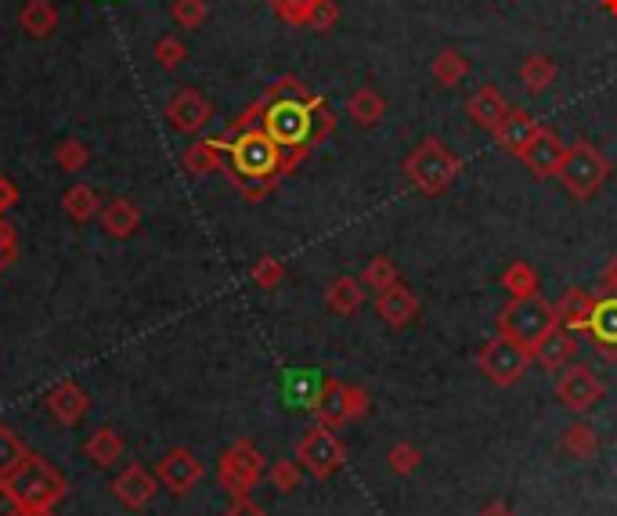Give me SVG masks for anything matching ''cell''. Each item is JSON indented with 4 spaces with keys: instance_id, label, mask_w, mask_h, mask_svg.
I'll use <instances>...</instances> for the list:
<instances>
[{
    "instance_id": "6da1fadb",
    "label": "cell",
    "mask_w": 617,
    "mask_h": 516,
    "mask_svg": "<svg viewBox=\"0 0 617 516\" xmlns=\"http://www.w3.org/2000/svg\"><path fill=\"white\" fill-rule=\"evenodd\" d=\"M268 105H264L260 127L275 138V145L286 152L282 160V177H289L300 163L314 152V105L322 94H311L304 80L282 77L268 87Z\"/></svg>"
},
{
    "instance_id": "7a4b0ae2",
    "label": "cell",
    "mask_w": 617,
    "mask_h": 516,
    "mask_svg": "<svg viewBox=\"0 0 617 516\" xmlns=\"http://www.w3.org/2000/svg\"><path fill=\"white\" fill-rule=\"evenodd\" d=\"M282 160L286 152L275 145V138L264 127L238 130V134H232V145H228L224 177L235 191H242V199L260 202L282 181Z\"/></svg>"
},
{
    "instance_id": "3957f363",
    "label": "cell",
    "mask_w": 617,
    "mask_h": 516,
    "mask_svg": "<svg viewBox=\"0 0 617 516\" xmlns=\"http://www.w3.org/2000/svg\"><path fill=\"white\" fill-rule=\"evenodd\" d=\"M405 177L408 185L422 191V196H441V191H447L455 181L458 174H463V160L444 145L441 138H422L416 149H411L405 155Z\"/></svg>"
},
{
    "instance_id": "277c9868",
    "label": "cell",
    "mask_w": 617,
    "mask_h": 516,
    "mask_svg": "<svg viewBox=\"0 0 617 516\" xmlns=\"http://www.w3.org/2000/svg\"><path fill=\"white\" fill-rule=\"evenodd\" d=\"M494 326H499V336H510V340L524 343L527 351H535L560 321H556V307L546 304L542 296H513L510 304L499 310Z\"/></svg>"
},
{
    "instance_id": "5b68a950",
    "label": "cell",
    "mask_w": 617,
    "mask_h": 516,
    "mask_svg": "<svg viewBox=\"0 0 617 516\" xmlns=\"http://www.w3.org/2000/svg\"><path fill=\"white\" fill-rule=\"evenodd\" d=\"M556 177H560V185L571 191L578 202H589L603 185H607L610 160L592 145V141H574V145H567V155H563L560 174Z\"/></svg>"
},
{
    "instance_id": "8992f818",
    "label": "cell",
    "mask_w": 617,
    "mask_h": 516,
    "mask_svg": "<svg viewBox=\"0 0 617 516\" xmlns=\"http://www.w3.org/2000/svg\"><path fill=\"white\" fill-rule=\"evenodd\" d=\"M15 488L22 506H58L69 495V480L55 462H47L44 455H33L19 466L15 477L8 480Z\"/></svg>"
},
{
    "instance_id": "52a82bcc",
    "label": "cell",
    "mask_w": 617,
    "mask_h": 516,
    "mask_svg": "<svg viewBox=\"0 0 617 516\" xmlns=\"http://www.w3.org/2000/svg\"><path fill=\"white\" fill-rule=\"evenodd\" d=\"M531 362H535V351H527L524 343L510 340V336H499V340L484 343V351L477 357L480 372L494 387H516V383L527 376Z\"/></svg>"
},
{
    "instance_id": "ba28073f",
    "label": "cell",
    "mask_w": 617,
    "mask_h": 516,
    "mask_svg": "<svg viewBox=\"0 0 617 516\" xmlns=\"http://www.w3.org/2000/svg\"><path fill=\"white\" fill-rule=\"evenodd\" d=\"M264 477V455L253 441H235L221 459H217V480L232 499L249 495Z\"/></svg>"
},
{
    "instance_id": "9c48e42d",
    "label": "cell",
    "mask_w": 617,
    "mask_h": 516,
    "mask_svg": "<svg viewBox=\"0 0 617 516\" xmlns=\"http://www.w3.org/2000/svg\"><path fill=\"white\" fill-rule=\"evenodd\" d=\"M296 462L304 466V470L314 480H329L333 473L344 470L347 462V448L344 441L333 434V426H311L304 437L296 441Z\"/></svg>"
},
{
    "instance_id": "30bf717a",
    "label": "cell",
    "mask_w": 617,
    "mask_h": 516,
    "mask_svg": "<svg viewBox=\"0 0 617 516\" xmlns=\"http://www.w3.org/2000/svg\"><path fill=\"white\" fill-rule=\"evenodd\" d=\"M607 398V387L603 379L592 372L585 362H571L560 368V379H556V401H560L567 412H589Z\"/></svg>"
},
{
    "instance_id": "8fae6325",
    "label": "cell",
    "mask_w": 617,
    "mask_h": 516,
    "mask_svg": "<svg viewBox=\"0 0 617 516\" xmlns=\"http://www.w3.org/2000/svg\"><path fill=\"white\" fill-rule=\"evenodd\" d=\"M163 116L177 134H199L202 127L213 124V102L196 87H181L174 98L166 102Z\"/></svg>"
},
{
    "instance_id": "7c38bea8",
    "label": "cell",
    "mask_w": 617,
    "mask_h": 516,
    "mask_svg": "<svg viewBox=\"0 0 617 516\" xmlns=\"http://www.w3.org/2000/svg\"><path fill=\"white\" fill-rule=\"evenodd\" d=\"M155 480H160V488H166L171 495H188L202 480V462L188 448H171L155 462Z\"/></svg>"
},
{
    "instance_id": "4fadbf2b",
    "label": "cell",
    "mask_w": 617,
    "mask_h": 516,
    "mask_svg": "<svg viewBox=\"0 0 617 516\" xmlns=\"http://www.w3.org/2000/svg\"><path fill=\"white\" fill-rule=\"evenodd\" d=\"M538 119L531 116L527 109H510L502 116V124L491 130L494 145H499L505 155H513V160H524V152L531 149V141L538 134Z\"/></svg>"
},
{
    "instance_id": "5bb4252c",
    "label": "cell",
    "mask_w": 617,
    "mask_h": 516,
    "mask_svg": "<svg viewBox=\"0 0 617 516\" xmlns=\"http://www.w3.org/2000/svg\"><path fill=\"white\" fill-rule=\"evenodd\" d=\"M44 408H47V415L55 419V423H62V426H77L83 415H88V408H91V398H88V390L80 387V383H72V379H62L58 387H51L44 394Z\"/></svg>"
},
{
    "instance_id": "9a60e30c",
    "label": "cell",
    "mask_w": 617,
    "mask_h": 516,
    "mask_svg": "<svg viewBox=\"0 0 617 516\" xmlns=\"http://www.w3.org/2000/svg\"><path fill=\"white\" fill-rule=\"evenodd\" d=\"M563 155H567V145L560 141V134H556V130H549V127H542L538 134H535V141H531V149L524 152V160H520V163H524L527 171L538 177V181H549V177L560 174Z\"/></svg>"
},
{
    "instance_id": "2e32d148",
    "label": "cell",
    "mask_w": 617,
    "mask_h": 516,
    "mask_svg": "<svg viewBox=\"0 0 617 516\" xmlns=\"http://www.w3.org/2000/svg\"><path fill=\"white\" fill-rule=\"evenodd\" d=\"M155 491H160V480H155V473H149L144 470V466H127L124 473H119L116 480H113V495H116V502L124 509H135V513H141L144 506H149V502L155 499Z\"/></svg>"
},
{
    "instance_id": "e0dca14e",
    "label": "cell",
    "mask_w": 617,
    "mask_h": 516,
    "mask_svg": "<svg viewBox=\"0 0 617 516\" xmlns=\"http://www.w3.org/2000/svg\"><path fill=\"white\" fill-rule=\"evenodd\" d=\"M228 145H232V138L221 134V138H202L196 145H188L181 152V166H185L188 177H210V174H221L224 163H228Z\"/></svg>"
},
{
    "instance_id": "ac0fdd59",
    "label": "cell",
    "mask_w": 617,
    "mask_h": 516,
    "mask_svg": "<svg viewBox=\"0 0 617 516\" xmlns=\"http://www.w3.org/2000/svg\"><path fill=\"white\" fill-rule=\"evenodd\" d=\"M376 315L383 318V326L405 329V326H411V321H416V315H419V296L411 293L408 285L394 282L391 290L376 293Z\"/></svg>"
},
{
    "instance_id": "d6986e66",
    "label": "cell",
    "mask_w": 617,
    "mask_h": 516,
    "mask_svg": "<svg viewBox=\"0 0 617 516\" xmlns=\"http://www.w3.org/2000/svg\"><path fill=\"white\" fill-rule=\"evenodd\" d=\"M98 224L108 238H130L141 227V207L135 199H108L102 202V213H98Z\"/></svg>"
},
{
    "instance_id": "ffe728a7",
    "label": "cell",
    "mask_w": 617,
    "mask_h": 516,
    "mask_svg": "<svg viewBox=\"0 0 617 516\" xmlns=\"http://www.w3.org/2000/svg\"><path fill=\"white\" fill-rule=\"evenodd\" d=\"M535 362L542 368H549V372H560V368H567L571 362H578V340H574V332L563 329V326H556L546 336V340L535 347Z\"/></svg>"
},
{
    "instance_id": "44dd1931",
    "label": "cell",
    "mask_w": 617,
    "mask_h": 516,
    "mask_svg": "<svg viewBox=\"0 0 617 516\" xmlns=\"http://www.w3.org/2000/svg\"><path fill=\"white\" fill-rule=\"evenodd\" d=\"M596 304L599 296L589 293V290H567V296L556 304V321H560L563 329L571 332H589L592 326V315H596Z\"/></svg>"
},
{
    "instance_id": "7402d4cb",
    "label": "cell",
    "mask_w": 617,
    "mask_h": 516,
    "mask_svg": "<svg viewBox=\"0 0 617 516\" xmlns=\"http://www.w3.org/2000/svg\"><path fill=\"white\" fill-rule=\"evenodd\" d=\"M505 113H510V102H505V94L499 87H491V83H484L474 98L466 102V116L474 119L480 130H488V134L502 124Z\"/></svg>"
},
{
    "instance_id": "603a6c76",
    "label": "cell",
    "mask_w": 617,
    "mask_h": 516,
    "mask_svg": "<svg viewBox=\"0 0 617 516\" xmlns=\"http://www.w3.org/2000/svg\"><path fill=\"white\" fill-rule=\"evenodd\" d=\"M314 415H318L322 426H344L350 423V404H347V383L340 379H322V390H318V401L311 404Z\"/></svg>"
},
{
    "instance_id": "cb8c5ba5",
    "label": "cell",
    "mask_w": 617,
    "mask_h": 516,
    "mask_svg": "<svg viewBox=\"0 0 617 516\" xmlns=\"http://www.w3.org/2000/svg\"><path fill=\"white\" fill-rule=\"evenodd\" d=\"M347 116L358 130H372L386 116V98L376 87H358L347 98Z\"/></svg>"
},
{
    "instance_id": "d4e9b609",
    "label": "cell",
    "mask_w": 617,
    "mask_h": 516,
    "mask_svg": "<svg viewBox=\"0 0 617 516\" xmlns=\"http://www.w3.org/2000/svg\"><path fill=\"white\" fill-rule=\"evenodd\" d=\"M19 26L33 40L51 37V33L58 30V8L51 4V0H26L19 11Z\"/></svg>"
},
{
    "instance_id": "484cf974",
    "label": "cell",
    "mask_w": 617,
    "mask_h": 516,
    "mask_svg": "<svg viewBox=\"0 0 617 516\" xmlns=\"http://www.w3.org/2000/svg\"><path fill=\"white\" fill-rule=\"evenodd\" d=\"M325 304L344 318L358 315V310L365 307V285H361L358 279H350V274H340V279L329 282V290H325Z\"/></svg>"
},
{
    "instance_id": "4316f807",
    "label": "cell",
    "mask_w": 617,
    "mask_h": 516,
    "mask_svg": "<svg viewBox=\"0 0 617 516\" xmlns=\"http://www.w3.org/2000/svg\"><path fill=\"white\" fill-rule=\"evenodd\" d=\"M62 210H66V218L72 224L83 227V224H91L102 213V199H98V191H94L91 185H72L62 196Z\"/></svg>"
},
{
    "instance_id": "83f0119b",
    "label": "cell",
    "mask_w": 617,
    "mask_h": 516,
    "mask_svg": "<svg viewBox=\"0 0 617 516\" xmlns=\"http://www.w3.org/2000/svg\"><path fill=\"white\" fill-rule=\"evenodd\" d=\"M124 448H127L124 434L113 426H102L88 437V444H83V455H88L94 466H113L119 455H124Z\"/></svg>"
},
{
    "instance_id": "f1b7e54d",
    "label": "cell",
    "mask_w": 617,
    "mask_h": 516,
    "mask_svg": "<svg viewBox=\"0 0 617 516\" xmlns=\"http://www.w3.org/2000/svg\"><path fill=\"white\" fill-rule=\"evenodd\" d=\"M552 80H556V62L549 55L535 51L520 62V83H524L527 94H546L552 87Z\"/></svg>"
},
{
    "instance_id": "f546056e",
    "label": "cell",
    "mask_w": 617,
    "mask_h": 516,
    "mask_svg": "<svg viewBox=\"0 0 617 516\" xmlns=\"http://www.w3.org/2000/svg\"><path fill=\"white\" fill-rule=\"evenodd\" d=\"M589 332L596 336V343H599V347H617V296H614V293L599 296L596 315H592Z\"/></svg>"
},
{
    "instance_id": "4dcf8cb0",
    "label": "cell",
    "mask_w": 617,
    "mask_h": 516,
    "mask_svg": "<svg viewBox=\"0 0 617 516\" xmlns=\"http://www.w3.org/2000/svg\"><path fill=\"white\" fill-rule=\"evenodd\" d=\"M469 73V62L463 58V51H455V47H444V51L433 58L430 66V77L438 87H455L458 80H463Z\"/></svg>"
},
{
    "instance_id": "1f68e13d",
    "label": "cell",
    "mask_w": 617,
    "mask_h": 516,
    "mask_svg": "<svg viewBox=\"0 0 617 516\" xmlns=\"http://www.w3.org/2000/svg\"><path fill=\"white\" fill-rule=\"evenodd\" d=\"M30 459V448L11 426H0V480H11L22 462Z\"/></svg>"
},
{
    "instance_id": "d6a6232c",
    "label": "cell",
    "mask_w": 617,
    "mask_h": 516,
    "mask_svg": "<svg viewBox=\"0 0 617 516\" xmlns=\"http://www.w3.org/2000/svg\"><path fill=\"white\" fill-rule=\"evenodd\" d=\"M563 452L567 455H574V459H596L599 455V437H596V430H592L589 423H571L563 430Z\"/></svg>"
},
{
    "instance_id": "836d02e7",
    "label": "cell",
    "mask_w": 617,
    "mask_h": 516,
    "mask_svg": "<svg viewBox=\"0 0 617 516\" xmlns=\"http://www.w3.org/2000/svg\"><path fill=\"white\" fill-rule=\"evenodd\" d=\"M538 271L524 260H513L502 271V290H510V296H538Z\"/></svg>"
},
{
    "instance_id": "e575fe53",
    "label": "cell",
    "mask_w": 617,
    "mask_h": 516,
    "mask_svg": "<svg viewBox=\"0 0 617 516\" xmlns=\"http://www.w3.org/2000/svg\"><path fill=\"white\" fill-rule=\"evenodd\" d=\"M394 282H401V279H397V263L391 257H372L365 263V271H361V285H365V290L383 293V290H391Z\"/></svg>"
},
{
    "instance_id": "d590c367",
    "label": "cell",
    "mask_w": 617,
    "mask_h": 516,
    "mask_svg": "<svg viewBox=\"0 0 617 516\" xmlns=\"http://www.w3.org/2000/svg\"><path fill=\"white\" fill-rule=\"evenodd\" d=\"M318 4H322V0H271V11L278 15V22H286V26L307 30L311 11L318 8Z\"/></svg>"
},
{
    "instance_id": "8d00e7d4",
    "label": "cell",
    "mask_w": 617,
    "mask_h": 516,
    "mask_svg": "<svg viewBox=\"0 0 617 516\" xmlns=\"http://www.w3.org/2000/svg\"><path fill=\"white\" fill-rule=\"evenodd\" d=\"M55 163L62 166L66 174H80L83 166L91 163V149L83 145L80 138H66V141H58V145H55Z\"/></svg>"
},
{
    "instance_id": "74e56055",
    "label": "cell",
    "mask_w": 617,
    "mask_h": 516,
    "mask_svg": "<svg viewBox=\"0 0 617 516\" xmlns=\"http://www.w3.org/2000/svg\"><path fill=\"white\" fill-rule=\"evenodd\" d=\"M171 15L181 30H199L206 19H210V4L206 0H174Z\"/></svg>"
},
{
    "instance_id": "f35d334b",
    "label": "cell",
    "mask_w": 617,
    "mask_h": 516,
    "mask_svg": "<svg viewBox=\"0 0 617 516\" xmlns=\"http://www.w3.org/2000/svg\"><path fill=\"white\" fill-rule=\"evenodd\" d=\"M152 58L163 69H181V66H185V58H188V47H185V40H181V37H171V33H166V37L155 40Z\"/></svg>"
},
{
    "instance_id": "ab89813d",
    "label": "cell",
    "mask_w": 617,
    "mask_h": 516,
    "mask_svg": "<svg viewBox=\"0 0 617 516\" xmlns=\"http://www.w3.org/2000/svg\"><path fill=\"white\" fill-rule=\"evenodd\" d=\"M419 462H422V455H419V448H416V444H408V441L394 444V448L386 452V466H391V470H394L397 477H408V473H416V470H419Z\"/></svg>"
},
{
    "instance_id": "60d3db41",
    "label": "cell",
    "mask_w": 617,
    "mask_h": 516,
    "mask_svg": "<svg viewBox=\"0 0 617 516\" xmlns=\"http://www.w3.org/2000/svg\"><path fill=\"white\" fill-rule=\"evenodd\" d=\"M253 282H257L260 285V290H278V285H282L286 282V263L282 260H278V257H260L257 263H253Z\"/></svg>"
},
{
    "instance_id": "b9f144b4",
    "label": "cell",
    "mask_w": 617,
    "mask_h": 516,
    "mask_svg": "<svg viewBox=\"0 0 617 516\" xmlns=\"http://www.w3.org/2000/svg\"><path fill=\"white\" fill-rule=\"evenodd\" d=\"M300 480H304V466L300 462H289V459H282V462H275L271 466V484L278 488V491H296L300 488Z\"/></svg>"
},
{
    "instance_id": "7bdbcfd3",
    "label": "cell",
    "mask_w": 617,
    "mask_h": 516,
    "mask_svg": "<svg viewBox=\"0 0 617 516\" xmlns=\"http://www.w3.org/2000/svg\"><path fill=\"white\" fill-rule=\"evenodd\" d=\"M15 257H19V232H15V224L0 218V274L15 263Z\"/></svg>"
},
{
    "instance_id": "ee69618b",
    "label": "cell",
    "mask_w": 617,
    "mask_h": 516,
    "mask_svg": "<svg viewBox=\"0 0 617 516\" xmlns=\"http://www.w3.org/2000/svg\"><path fill=\"white\" fill-rule=\"evenodd\" d=\"M336 22H340V4H336V0H322V4L311 11L307 30H314V33H329Z\"/></svg>"
},
{
    "instance_id": "f6af8a7d",
    "label": "cell",
    "mask_w": 617,
    "mask_h": 516,
    "mask_svg": "<svg viewBox=\"0 0 617 516\" xmlns=\"http://www.w3.org/2000/svg\"><path fill=\"white\" fill-rule=\"evenodd\" d=\"M347 404H350V423L361 415H369V390L365 387H350L347 383Z\"/></svg>"
},
{
    "instance_id": "bcb514c9",
    "label": "cell",
    "mask_w": 617,
    "mask_h": 516,
    "mask_svg": "<svg viewBox=\"0 0 617 516\" xmlns=\"http://www.w3.org/2000/svg\"><path fill=\"white\" fill-rule=\"evenodd\" d=\"M0 516H22V502L8 480H0Z\"/></svg>"
},
{
    "instance_id": "7dc6e473",
    "label": "cell",
    "mask_w": 617,
    "mask_h": 516,
    "mask_svg": "<svg viewBox=\"0 0 617 516\" xmlns=\"http://www.w3.org/2000/svg\"><path fill=\"white\" fill-rule=\"evenodd\" d=\"M19 202V188H15V181H11V177L0 171V218H4V213L15 207Z\"/></svg>"
},
{
    "instance_id": "c3c4849f",
    "label": "cell",
    "mask_w": 617,
    "mask_h": 516,
    "mask_svg": "<svg viewBox=\"0 0 617 516\" xmlns=\"http://www.w3.org/2000/svg\"><path fill=\"white\" fill-rule=\"evenodd\" d=\"M224 516H268V513H264L249 495H242V499H232V506L224 509Z\"/></svg>"
},
{
    "instance_id": "681fc988",
    "label": "cell",
    "mask_w": 617,
    "mask_h": 516,
    "mask_svg": "<svg viewBox=\"0 0 617 516\" xmlns=\"http://www.w3.org/2000/svg\"><path fill=\"white\" fill-rule=\"evenodd\" d=\"M603 290L617 296V254L607 260V268H603Z\"/></svg>"
},
{
    "instance_id": "f907efd6",
    "label": "cell",
    "mask_w": 617,
    "mask_h": 516,
    "mask_svg": "<svg viewBox=\"0 0 617 516\" xmlns=\"http://www.w3.org/2000/svg\"><path fill=\"white\" fill-rule=\"evenodd\" d=\"M480 516H516V513L505 506V502H488V506L480 509Z\"/></svg>"
},
{
    "instance_id": "816d5d0a",
    "label": "cell",
    "mask_w": 617,
    "mask_h": 516,
    "mask_svg": "<svg viewBox=\"0 0 617 516\" xmlns=\"http://www.w3.org/2000/svg\"><path fill=\"white\" fill-rule=\"evenodd\" d=\"M22 516H55V506H22Z\"/></svg>"
},
{
    "instance_id": "f5cc1de1",
    "label": "cell",
    "mask_w": 617,
    "mask_h": 516,
    "mask_svg": "<svg viewBox=\"0 0 617 516\" xmlns=\"http://www.w3.org/2000/svg\"><path fill=\"white\" fill-rule=\"evenodd\" d=\"M599 4H603V11H607V15L617 19V0H599Z\"/></svg>"
}]
</instances>
